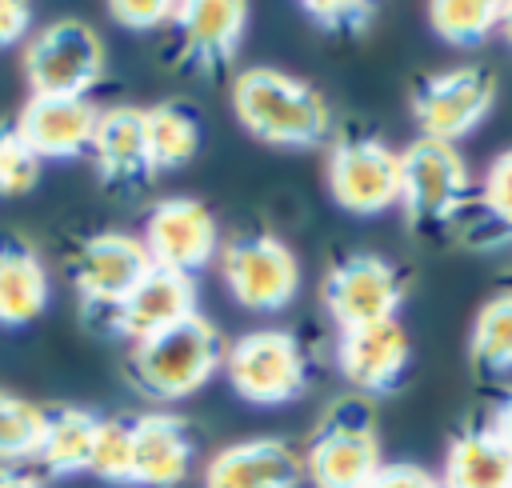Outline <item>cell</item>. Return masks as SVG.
<instances>
[{
	"label": "cell",
	"instance_id": "29",
	"mask_svg": "<svg viewBox=\"0 0 512 488\" xmlns=\"http://www.w3.org/2000/svg\"><path fill=\"white\" fill-rule=\"evenodd\" d=\"M40 156L16 132V124H0V196H24L40 180Z\"/></svg>",
	"mask_w": 512,
	"mask_h": 488
},
{
	"label": "cell",
	"instance_id": "1",
	"mask_svg": "<svg viewBox=\"0 0 512 488\" xmlns=\"http://www.w3.org/2000/svg\"><path fill=\"white\" fill-rule=\"evenodd\" d=\"M232 112L252 140L272 148H316L332 132V108L324 92L272 64L236 72Z\"/></svg>",
	"mask_w": 512,
	"mask_h": 488
},
{
	"label": "cell",
	"instance_id": "36",
	"mask_svg": "<svg viewBox=\"0 0 512 488\" xmlns=\"http://www.w3.org/2000/svg\"><path fill=\"white\" fill-rule=\"evenodd\" d=\"M500 36L512 44V4H504V16H500Z\"/></svg>",
	"mask_w": 512,
	"mask_h": 488
},
{
	"label": "cell",
	"instance_id": "20",
	"mask_svg": "<svg viewBox=\"0 0 512 488\" xmlns=\"http://www.w3.org/2000/svg\"><path fill=\"white\" fill-rule=\"evenodd\" d=\"M92 160L104 184H136L152 176L148 148H144V108L136 104L100 108L96 136H92Z\"/></svg>",
	"mask_w": 512,
	"mask_h": 488
},
{
	"label": "cell",
	"instance_id": "33",
	"mask_svg": "<svg viewBox=\"0 0 512 488\" xmlns=\"http://www.w3.org/2000/svg\"><path fill=\"white\" fill-rule=\"evenodd\" d=\"M32 32V8L20 0H0V48L20 44Z\"/></svg>",
	"mask_w": 512,
	"mask_h": 488
},
{
	"label": "cell",
	"instance_id": "11",
	"mask_svg": "<svg viewBox=\"0 0 512 488\" xmlns=\"http://www.w3.org/2000/svg\"><path fill=\"white\" fill-rule=\"evenodd\" d=\"M140 240L152 256V268L192 280L220 256V220L196 196H168L148 212Z\"/></svg>",
	"mask_w": 512,
	"mask_h": 488
},
{
	"label": "cell",
	"instance_id": "22",
	"mask_svg": "<svg viewBox=\"0 0 512 488\" xmlns=\"http://www.w3.org/2000/svg\"><path fill=\"white\" fill-rule=\"evenodd\" d=\"M440 488H512V452L488 428H464L444 452Z\"/></svg>",
	"mask_w": 512,
	"mask_h": 488
},
{
	"label": "cell",
	"instance_id": "31",
	"mask_svg": "<svg viewBox=\"0 0 512 488\" xmlns=\"http://www.w3.org/2000/svg\"><path fill=\"white\" fill-rule=\"evenodd\" d=\"M120 28H132V32H152V28H164L172 24L176 16V4L168 0H116L104 8Z\"/></svg>",
	"mask_w": 512,
	"mask_h": 488
},
{
	"label": "cell",
	"instance_id": "19",
	"mask_svg": "<svg viewBox=\"0 0 512 488\" xmlns=\"http://www.w3.org/2000/svg\"><path fill=\"white\" fill-rule=\"evenodd\" d=\"M452 228L460 232L464 244H472L480 252L512 244V148H504L488 164L480 188L464 200Z\"/></svg>",
	"mask_w": 512,
	"mask_h": 488
},
{
	"label": "cell",
	"instance_id": "21",
	"mask_svg": "<svg viewBox=\"0 0 512 488\" xmlns=\"http://www.w3.org/2000/svg\"><path fill=\"white\" fill-rule=\"evenodd\" d=\"M48 308V268L20 236H0V328H24Z\"/></svg>",
	"mask_w": 512,
	"mask_h": 488
},
{
	"label": "cell",
	"instance_id": "3",
	"mask_svg": "<svg viewBox=\"0 0 512 488\" xmlns=\"http://www.w3.org/2000/svg\"><path fill=\"white\" fill-rule=\"evenodd\" d=\"M224 376L244 404L280 408L304 396L308 388V356L300 340L284 328H256L228 344Z\"/></svg>",
	"mask_w": 512,
	"mask_h": 488
},
{
	"label": "cell",
	"instance_id": "2",
	"mask_svg": "<svg viewBox=\"0 0 512 488\" xmlns=\"http://www.w3.org/2000/svg\"><path fill=\"white\" fill-rule=\"evenodd\" d=\"M224 336L200 312L128 348V380L156 404L188 400L224 368Z\"/></svg>",
	"mask_w": 512,
	"mask_h": 488
},
{
	"label": "cell",
	"instance_id": "34",
	"mask_svg": "<svg viewBox=\"0 0 512 488\" xmlns=\"http://www.w3.org/2000/svg\"><path fill=\"white\" fill-rule=\"evenodd\" d=\"M488 428L508 444V452H512V392L496 404V412H492V420H488Z\"/></svg>",
	"mask_w": 512,
	"mask_h": 488
},
{
	"label": "cell",
	"instance_id": "4",
	"mask_svg": "<svg viewBox=\"0 0 512 488\" xmlns=\"http://www.w3.org/2000/svg\"><path fill=\"white\" fill-rule=\"evenodd\" d=\"M472 196V172L456 144L416 136L400 152V208L412 228L452 224Z\"/></svg>",
	"mask_w": 512,
	"mask_h": 488
},
{
	"label": "cell",
	"instance_id": "25",
	"mask_svg": "<svg viewBox=\"0 0 512 488\" xmlns=\"http://www.w3.org/2000/svg\"><path fill=\"white\" fill-rule=\"evenodd\" d=\"M500 16L504 4H484V0H444V4H428V24L432 32L452 44V48H476L488 36L500 32Z\"/></svg>",
	"mask_w": 512,
	"mask_h": 488
},
{
	"label": "cell",
	"instance_id": "5",
	"mask_svg": "<svg viewBox=\"0 0 512 488\" xmlns=\"http://www.w3.org/2000/svg\"><path fill=\"white\" fill-rule=\"evenodd\" d=\"M384 468L380 436L364 400H340L312 432L304 476L312 488H368Z\"/></svg>",
	"mask_w": 512,
	"mask_h": 488
},
{
	"label": "cell",
	"instance_id": "18",
	"mask_svg": "<svg viewBox=\"0 0 512 488\" xmlns=\"http://www.w3.org/2000/svg\"><path fill=\"white\" fill-rule=\"evenodd\" d=\"M300 480L304 456L276 436L228 444L204 468V488H300Z\"/></svg>",
	"mask_w": 512,
	"mask_h": 488
},
{
	"label": "cell",
	"instance_id": "24",
	"mask_svg": "<svg viewBox=\"0 0 512 488\" xmlns=\"http://www.w3.org/2000/svg\"><path fill=\"white\" fill-rule=\"evenodd\" d=\"M144 148L152 176L184 168L200 148V116L172 100L144 108Z\"/></svg>",
	"mask_w": 512,
	"mask_h": 488
},
{
	"label": "cell",
	"instance_id": "16",
	"mask_svg": "<svg viewBox=\"0 0 512 488\" xmlns=\"http://www.w3.org/2000/svg\"><path fill=\"white\" fill-rule=\"evenodd\" d=\"M96 120L100 108L88 96H28L12 124L40 160H76L92 152Z\"/></svg>",
	"mask_w": 512,
	"mask_h": 488
},
{
	"label": "cell",
	"instance_id": "30",
	"mask_svg": "<svg viewBox=\"0 0 512 488\" xmlns=\"http://www.w3.org/2000/svg\"><path fill=\"white\" fill-rule=\"evenodd\" d=\"M300 12L328 36H360L376 20V4H360V0H320V4L312 0L300 4Z\"/></svg>",
	"mask_w": 512,
	"mask_h": 488
},
{
	"label": "cell",
	"instance_id": "14",
	"mask_svg": "<svg viewBox=\"0 0 512 488\" xmlns=\"http://www.w3.org/2000/svg\"><path fill=\"white\" fill-rule=\"evenodd\" d=\"M188 316H196V284L188 276L152 268L116 308L96 312L100 328L128 340V344H144L176 324H184Z\"/></svg>",
	"mask_w": 512,
	"mask_h": 488
},
{
	"label": "cell",
	"instance_id": "8",
	"mask_svg": "<svg viewBox=\"0 0 512 488\" xmlns=\"http://www.w3.org/2000/svg\"><path fill=\"white\" fill-rule=\"evenodd\" d=\"M496 108V76L480 64H460L432 72L412 92V116L420 124V136L456 144L472 128L488 120Z\"/></svg>",
	"mask_w": 512,
	"mask_h": 488
},
{
	"label": "cell",
	"instance_id": "6",
	"mask_svg": "<svg viewBox=\"0 0 512 488\" xmlns=\"http://www.w3.org/2000/svg\"><path fill=\"white\" fill-rule=\"evenodd\" d=\"M104 76V40L92 24L68 16L40 28L24 48L32 96H88Z\"/></svg>",
	"mask_w": 512,
	"mask_h": 488
},
{
	"label": "cell",
	"instance_id": "23",
	"mask_svg": "<svg viewBox=\"0 0 512 488\" xmlns=\"http://www.w3.org/2000/svg\"><path fill=\"white\" fill-rule=\"evenodd\" d=\"M96 424H100V416H92L84 408H48L36 460L52 476H84L92 468Z\"/></svg>",
	"mask_w": 512,
	"mask_h": 488
},
{
	"label": "cell",
	"instance_id": "10",
	"mask_svg": "<svg viewBox=\"0 0 512 488\" xmlns=\"http://www.w3.org/2000/svg\"><path fill=\"white\" fill-rule=\"evenodd\" d=\"M324 180L332 200L352 216H380L400 204V152L384 140L352 136L328 152Z\"/></svg>",
	"mask_w": 512,
	"mask_h": 488
},
{
	"label": "cell",
	"instance_id": "12",
	"mask_svg": "<svg viewBox=\"0 0 512 488\" xmlns=\"http://www.w3.org/2000/svg\"><path fill=\"white\" fill-rule=\"evenodd\" d=\"M148 272H152V256L144 240L128 232H96L72 256V284L88 316L116 308Z\"/></svg>",
	"mask_w": 512,
	"mask_h": 488
},
{
	"label": "cell",
	"instance_id": "7",
	"mask_svg": "<svg viewBox=\"0 0 512 488\" xmlns=\"http://www.w3.org/2000/svg\"><path fill=\"white\" fill-rule=\"evenodd\" d=\"M220 276L228 296L248 312H284L300 292L296 252L272 232L232 236L220 248Z\"/></svg>",
	"mask_w": 512,
	"mask_h": 488
},
{
	"label": "cell",
	"instance_id": "17",
	"mask_svg": "<svg viewBox=\"0 0 512 488\" xmlns=\"http://www.w3.org/2000/svg\"><path fill=\"white\" fill-rule=\"evenodd\" d=\"M196 460V436L176 412H144L132 420V484L180 488Z\"/></svg>",
	"mask_w": 512,
	"mask_h": 488
},
{
	"label": "cell",
	"instance_id": "13",
	"mask_svg": "<svg viewBox=\"0 0 512 488\" xmlns=\"http://www.w3.org/2000/svg\"><path fill=\"white\" fill-rule=\"evenodd\" d=\"M176 28V64L184 72H200V76H216L224 72L248 32V4L240 0H192V4H176L172 16Z\"/></svg>",
	"mask_w": 512,
	"mask_h": 488
},
{
	"label": "cell",
	"instance_id": "32",
	"mask_svg": "<svg viewBox=\"0 0 512 488\" xmlns=\"http://www.w3.org/2000/svg\"><path fill=\"white\" fill-rule=\"evenodd\" d=\"M368 488H440V480L420 464H384Z\"/></svg>",
	"mask_w": 512,
	"mask_h": 488
},
{
	"label": "cell",
	"instance_id": "27",
	"mask_svg": "<svg viewBox=\"0 0 512 488\" xmlns=\"http://www.w3.org/2000/svg\"><path fill=\"white\" fill-rule=\"evenodd\" d=\"M44 416L48 408L16 396V392H0V460L16 464V460H36L40 436H44Z\"/></svg>",
	"mask_w": 512,
	"mask_h": 488
},
{
	"label": "cell",
	"instance_id": "28",
	"mask_svg": "<svg viewBox=\"0 0 512 488\" xmlns=\"http://www.w3.org/2000/svg\"><path fill=\"white\" fill-rule=\"evenodd\" d=\"M88 472L100 476L104 484H132V420L100 416Z\"/></svg>",
	"mask_w": 512,
	"mask_h": 488
},
{
	"label": "cell",
	"instance_id": "9",
	"mask_svg": "<svg viewBox=\"0 0 512 488\" xmlns=\"http://www.w3.org/2000/svg\"><path fill=\"white\" fill-rule=\"evenodd\" d=\"M320 296H324L332 324L340 332H348V328L396 320V312L404 304V276L392 260H384L376 252H352L328 268Z\"/></svg>",
	"mask_w": 512,
	"mask_h": 488
},
{
	"label": "cell",
	"instance_id": "35",
	"mask_svg": "<svg viewBox=\"0 0 512 488\" xmlns=\"http://www.w3.org/2000/svg\"><path fill=\"white\" fill-rule=\"evenodd\" d=\"M0 488H44V484L16 464H0Z\"/></svg>",
	"mask_w": 512,
	"mask_h": 488
},
{
	"label": "cell",
	"instance_id": "26",
	"mask_svg": "<svg viewBox=\"0 0 512 488\" xmlns=\"http://www.w3.org/2000/svg\"><path fill=\"white\" fill-rule=\"evenodd\" d=\"M468 356L476 368H484L492 376L512 372V292L492 296L476 312V324L468 336Z\"/></svg>",
	"mask_w": 512,
	"mask_h": 488
},
{
	"label": "cell",
	"instance_id": "15",
	"mask_svg": "<svg viewBox=\"0 0 512 488\" xmlns=\"http://www.w3.org/2000/svg\"><path fill=\"white\" fill-rule=\"evenodd\" d=\"M408 360H412V344H408V332L400 320L348 328L336 340L340 376L364 396H384V392L400 388Z\"/></svg>",
	"mask_w": 512,
	"mask_h": 488
}]
</instances>
